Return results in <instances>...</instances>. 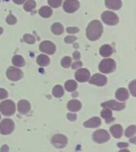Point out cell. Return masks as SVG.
I'll list each match as a JSON object with an SVG mask.
<instances>
[{
    "mask_svg": "<svg viewBox=\"0 0 136 152\" xmlns=\"http://www.w3.org/2000/svg\"><path fill=\"white\" fill-rule=\"evenodd\" d=\"M100 53L103 57H108L113 53V49L109 45H104L100 48Z\"/></svg>",
    "mask_w": 136,
    "mask_h": 152,
    "instance_id": "44dd1931",
    "label": "cell"
},
{
    "mask_svg": "<svg viewBox=\"0 0 136 152\" xmlns=\"http://www.w3.org/2000/svg\"><path fill=\"white\" fill-rule=\"evenodd\" d=\"M80 29L77 27H69L67 28V32L69 33H78Z\"/></svg>",
    "mask_w": 136,
    "mask_h": 152,
    "instance_id": "8d00e7d4",
    "label": "cell"
},
{
    "mask_svg": "<svg viewBox=\"0 0 136 152\" xmlns=\"http://www.w3.org/2000/svg\"><path fill=\"white\" fill-rule=\"evenodd\" d=\"M102 21L108 26H115L119 22V18L114 12L104 11L101 15Z\"/></svg>",
    "mask_w": 136,
    "mask_h": 152,
    "instance_id": "277c9868",
    "label": "cell"
},
{
    "mask_svg": "<svg viewBox=\"0 0 136 152\" xmlns=\"http://www.w3.org/2000/svg\"><path fill=\"white\" fill-rule=\"evenodd\" d=\"M101 106L103 108L111 109V110L120 111V110H123L125 108V104L122 103V102H117L114 100H111V101H107V102L102 103Z\"/></svg>",
    "mask_w": 136,
    "mask_h": 152,
    "instance_id": "9c48e42d",
    "label": "cell"
},
{
    "mask_svg": "<svg viewBox=\"0 0 136 152\" xmlns=\"http://www.w3.org/2000/svg\"><path fill=\"white\" fill-rule=\"evenodd\" d=\"M100 115H101V116H102L103 118L106 120V122H107V124L110 123V122H112V121L115 120L114 117L112 116V110L109 109H106V108H104V109L102 110V112H101V114H100Z\"/></svg>",
    "mask_w": 136,
    "mask_h": 152,
    "instance_id": "ffe728a7",
    "label": "cell"
},
{
    "mask_svg": "<svg viewBox=\"0 0 136 152\" xmlns=\"http://www.w3.org/2000/svg\"><path fill=\"white\" fill-rule=\"evenodd\" d=\"M52 94L56 97H61L64 95V89L61 85L55 86L52 89Z\"/></svg>",
    "mask_w": 136,
    "mask_h": 152,
    "instance_id": "4316f807",
    "label": "cell"
},
{
    "mask_svg": "<svg viewBox=\"0 0 136 152\" xmlns=\"http://www.w3.org/2000/svg\"><path fill=\"white\" fill-rule=\"evenodd\" d=\"M1 152H9V147L7 145H3L2 147H1V150H0Z\"/></svg>",
    "mask_w": 136,
    "mask_h": 152,
    "instance_id": "60d3db41",
    "label": "cell"
},
{
    "mask_svg": "<svg viewBox=\"0 0 136 152\" xmlns=\"http://www.w3.org/2000/svg\"><path fill=\"white\" fill-rule=\"evenodd\" d=\"M92 139L97 143H103L110 140V135L106 130L99 129L93 133Z\"/></svg>",
    "mask_w": 136,
    "mask_h": 152,
    "instance_id": "8992f818",
    "label": "cell"
},
{
    "mask_svg": "<svg viewBox=\"0 0 136 152\" xmlns=\"http://www.w3.org/2000/svg\"><path fill=\"white\" fill-rule=\"evenodd\" d=\"M107 82V78H106V76L100 75V74H95L89 80L90 84H93V85L98 86H104Z\"/></svg>",
    "mask_w": 136,
    "mask_h": 152,
    "instance_id": "4fadbf2b",
    "label": "cell"
},
{
    "mask_svg": "<svg viewBox=\"0 0 136 152\" xmlns=\"http://www.w3.org/2000/svg\"><path fill=\"white\" fill-rule=\"evenodd\" d=\"M37 63L38 65L41 66H48L50 63V58L45 56V55H39L38 57L37 58Z\"/></svg>",
    "mask_w": 136,
    "mask_h": 152,
    "instance_id": "7402d4cb",
    "label": "cell"
},
{
    "mask_svg": "<svg viewBox=\"0 0 136 152\" xmlns=\"http://www.w3.org/2000/svg\"><path fill=\"white\" fill-rule=\"evenodd\" d=\"M14 1V3H16V4L18 5H21L22 4L23 2H26V0H13Z\"/></svg>",
    "mask_w": 136,
    "mask_h": 152,
    "instance_id": "7bdbcfd3",
    "label": "cell"
},
{
    "mask_svg": "<svg viewBox=\"0 0 136 152\" xmlns=\"http://www.w3.org/2000/svg\"><path fill=\"white\" fill-rule=\"evenodd\" d=\"M15 104L11 100H6L0 103V112L4 116H12L15 113Z\"/></svg>",
    "mask_w": 136,
    "mask_h": 152,
    "instance_id": "3957f363",
    "label": "cell"
},
{
    "mask_svg": "<svg viewBox=\"0 0 136 152\" xmlns=\"http://www.w3.org/2000/svg\"><path fill=\"white\" fill-rule=\"evenodd\" d=\"M2 32H3V28H1V27H0V35H1V34H2Z\"/></svg>",
    "mask_w": 136,
    "mask_h": 152,
    "instance_id": "bcb514c9",
    "label": "cell"
},
{
    "mask_svg": "<svg viewBox=\"0 0 136 152\" xmlns=\"http://www.w3.org/2000/svg\"><path fill=\"white\" fill-rule=\"evenodd\" d=\"M7 77L10 81L15 82L20 80L23 77V74L20 69L16 68L14 66H10L7 71Z\"/></svg>",
    "mask_w": 136,
    "mask_h": 152,
    "instance_id": "52a82bcc",
    "label": "cell"
},
{
    "mask_svg": "<svg viewBox=\"0 0 136 152\" xmlns=\"http://www.w3.org/2000/svg\"><path fill=\"white\" fill-rule=\"evenodd\" d=\"M117 146L120 148H126V147H128V143L127 142H119Z\"/></svg>",
    "mask_w": 136,
    "mask_h": 152,
    "instance_id": "ab89813d",
    "label": "cell"
},
{
    "mask_svg": "<svg viewBox=\"0 0 136 152\" xmlns=\"http://www.w3.org/2000/svg\"><path fill=\"white\" fill-rule=\"evenodd\" d=\"M52 14V9L49 7H42L39 10V14L45 18H48L51 17Z\"/></svg>",
    "mask_w": 136,
    "mask_h": 152,
    "instance_id": "603a6c76",
    "label": "cell"
},
{
    "mask_svg": "<svg viewBox=\"0 0 136 152\" xmlns=\"http://www.w3.org/2000/svg\"><path fill=\"white\" fill-rule=\"evenodd\" d=\"M51 29H52V33H54L55 35H61L64 32V27L61 24L58 23V22L53 24Z\"/></svg>",
    "mask_w": 136,
    "mask_h": 152,
    "instance_id": "d4e9b609",
    "label": "cell"
},
{
    "mask_svg": "<svg viewBox=\"0 0 136 152\" xmlns=\"http://www.w3.org/2000/svg\"><path fill=\"white\" fill-rule=\"evenodd\" d=\"M39 49L41 52L46 53L48 55H52L56 51V46L52 42L49 40H45L40 44Z\"/></svg>",
    "mask_w": 136,
    "mask_h": 152,
    "instance_id": "30bf717a",
    "label": "cell"
},
{
    "mask_svg": "<svg viewBox=\"0 0 136 152\" xmlns=\"http://www.w3.org/2000/svg\"><path fill=\"white\" fill-rule=\"evenodd\" d=\"M64 88L68 92H73L77 88V83L74 80H68L64 83Z\"/></svg>",
    "mask_w": 136,
    "mask_h": 152,
    "instance_id": "cb8c5ba5",
    "label": "cell"
},
{
    "mask_svg": "<svg viewBox=\"0 0 136 152\" xmlns=\"http://www.w3.org/2000/svg\"><path fill=\"white\" fill-rule=\"evenodd\" d=\"M102 33L103 26L101 22L98 20L91 21L86 30V35L88 40L92 41L98 40L101 37Z\"/></svg>",
    "mask_w": 136,
    "mask_h": 152,
    "instance_id": "6da1fadb",
    "label": "cell"
},
{
    "mask_svg": "<svg viewBox=\"0 0 136 152\" xmlns=\"http://www.w3.org/2000/svg\"><path fill=\"white\" fill-rule=\"evenodd\" d=\"M61 66L64 68H68L71 66L72 64V59L69 56H65L61 59Z\"/></svg>",
    "mask_w": 136,
    "mask_h": 152,
    "instance_id": "f546056e",
    "label": "cell"
},
{
    "mask_svg": "<svg viewBox=\"0 0 136 152\" xmlns=\"http://www.w3.org/2000/svg\"><path fill=\"white\" fill-rule=\"evenodd\" d=\"M129 89L131 91V94L133 95L134 97L136 96V80H133L130 83L129 85Z\"/></svg>",
    "mask_w": 136,
    "mask_h": 152,
    "instance_id": "d6a6232c",
    "label": "cell"
},
{
    "mask_svg": "<svg viewBox=\"0 0 136 152\" xmlns=\"http://www.w3.org/2000/svg\"><path fill=\"white\" fill-rule=\"evenodd\" d=\"M136 132V127L135 125H131L126 128V132H125V135L126 137H132Z\"/></svg>",
    "mask_w": 136,
    "mask_h": 152,
    "instance_id": "f1b7e54d",
    "label": "cell"
},
{
    "mask_svg": "<svg viewBox=\"0 0 136 152\" xmlns=\"http://www.w3.org/2000/svg\"><path fill=\"white\" fill-rule=\"evenodd\" d=\"M48 2L50 7H53V8H57L61 5L62 0H48Z\"/></svg>",
    "mask_w": 136,
    "mask_h": 152,
    "instance_id": "1f68e13d",
    "label": "cell"
},
{
    "mask_svg": "<svg viewBox=\"0 0 136 152\" xmlns=\"http://www.w3.org/2000/svg\"><path fill=\"white\" fill-rule=\"evenodd\" d=\"M18 110L21 114H26L30 110V104L26 100H21L18 103Z\"/></svg>",
    "mask_w": 136,
    "mask_h": 152,
    "instance_id": "5bb4252c",
    "label": "cell"
},
{
    "mask_svg": "<svg viewBox=\"0 0 136 152\" xmlns=\"http://www.w3.org/2000/svg\"><path fill=\"white\" fill-rule=\"evenodd\" d=\"M115 97L119 101L121 102H125L126 100L128 99L129 93L125 88H119L115 92Z\"/></svg>",
    "mask_w": 136,
    "mask_h": 152,
    "instance_id": "9a60e30c",
    "label": "cell"
},
{
    "mask_svg": "<svg viewBox=\"0 0 136 152\" xmlns=\"http://www.w3.org/2000/svg\"><path fill=\"white\" fill-rule=\"evenodd\" d=\"M105 5L108 9L117 10L121 8L122 2L121 0H106Z\"/></svg>",
    "mask_w": 136,
    "mask_h": 152,
    "instance_id": "e0dca14e",
    "label": "cell"
},
{
    "mask_svg": "<svg viewBox=\"0 0 136 152\" xmlns=\"http://www.w3.org/2000/svg\"><path fill=\"white\" fill-rule=\"evenodd\" d=\"M23 40L25 42L28 43V44H33L35 43V38L31 34H25L23 37Z\"/></svg>",
    "mask_w": 136,
    "mask_h": 152,
    "instance_id": "4dcf8cb0",
    "label": "cell"
},
{
    "mask_svg": "<svg viewBox=\"0 0 136 152\" xmlns=\"http://www.w3.org/2000/svg\"><path fill=\"white\" fill-rule=\"evenodd\" d=\"M119 152H130V151H128V150H126V149H123V150H121V151H119Z\"/></svg>",
    "mask_w": 136,
    "mask_h": 152,
    "instance_id": "ee69618b",
    "label": "cell"
},
{
    "mask_svg": "<svg viewBox=\"0 0 136 152\" xmlns=\"http://www.w3.org/2000/svg\"><path fill=\"white\" fill-rule=\"evenodd\" d=\"M76 40V37H74V36H69V37H66L64 38V42L68 43V44H71V43L74 42Z\"/></svg>",
    "mask_w": 136,
    "mask_h": 152,
    "instance_id": "d590c367",
    "label": "cell"
},
{
    "mask_svg": "<svg viewBox=\"0 0 136 152\" xmlns=\"http://www.w3.org/2000/svg\"><path fill=\"white\" fill-rule=\"evenodd\" d=\"M0 119H1V116H0Z\"/></svg>",
    "mask_w": 136,
    "mask_h": 152,
    "instance_id": "c3c4849f",
    "label": "cell"
},
{
    "mask_svg": "<svg viewBox=\"0 0 136 152\" xmlns=\"http://www.w3.org/2000/svg\"><path fill=\"white\" fill-rule=\"evenodd\" d=\"M4 1H9V0H4Z\"/></svg>",
    "mask_w": 136,
    "mask_h": 152,
    "instance_id": "7dc6e473",
    "label": "cell"
},
{
    "mask_svg": "<svg viewBox=\"0 0 136 152\" xmlns=\"http://www.w3.org/2000/svg\"><path fill=\"white\" fill-rule=\"evenodd\" d=\"M75 78L80 83H84L90 78V72L88 69H79L75 73Z\"/></svg>",
    "mask_w": 136,
    "mask_h": 152,
    "instance_id": "7c38bea8",
    "label": "cell"
},
{
    "mask_svg": "<svg viewBox=\"0 0 136 152\" xmlns=\"http://www.w3.org/2000/svg\"><path fill=\"white\" fill-rule=\"evenodd\" d=\"M135 140H136V138H133V139H131V142H132L133 143H135V142H136Z\"/></svg>",
    "mask_w": 136,
    "mask_h": 152,
    "instance_id": "f6af8a7d",
    "label": "cell"
},
{
    "mask_svg": "<svg viewBox=\"0 0 136 152\" xmlns=\"http://www.w3.org/2000/svg\"><path fill=\"white\" fill-rule=\"evenodd\" d=\"M112 135L116 139H119L123 135V127L120 124H114L110 128Z\"/></svg>",
    "mask_w": 136,
    "mask_h": 152,
    "instance_id": "ac0fdd59",
    "label": "cell"
},
{
    "mask_svg": "<svg viewBox=\"0 0 136 152\" xmlns=\"http://www.w3.org/2000/svg\"><path fill=\"white\" fill-rule=\"evenodd\" d=\"M17 22L16 18L13 14H9L7 18V23L9 25H14Z\"/></svg>",
    "mask_w": 136,
    "mask_h": 152,
    "instance_id": "836d02e7",
    "label": "cell"
},
{
    "mask_svg": "<svg viewBox=\"0 0 136 152\" xmlns=\"http://www.w3.org/2000/svg\"><path fill=\"white\" fill-rule=\"evenodd\" d=\"M8 97V93L5 89H2L1 88L0 89V100L5 99V98H7Z\"/></svg>",
    "mask_w": 136,
    "mask_h": 152,
    "instance_id": "e575fe53",
    "label": "cell"
},
{
    "mask_svg": "<svg viewBox=\"0 0 136 152\" xmlns=\"http://www.w3.org/2000/svg\"><path fill=\"white\" fill-rule=\"evenodd\" d=\"M24 10L27 12L32 11L36 7V2L33 0H28L24 5Z\"/></svg>",
    "mask_w": 136,
    "mask_h": 152,
    "instance_id": "83f0119b",
    "label": "cell"
},
{
    "mask_svg": "<svg viewBox=\"0 0 136 152\" xmlns=\"http://www.w3.org/2000/svg\"><path fill=\"white\" fill-rule=\"evenodd\" d=\"M52 144L57 148H64L67 145L68 140L65 135H61V134H57L53 135L51 140Z\"/></svg>",
    "mask_w": 136,
    "mask_h": 152,
    "instance_id": "ba28073f",
    "label": "cell"
},
{
    "mask_svg": "<svg viewBox=\"0 0 136 152\" xmlns=\"http://www.w3.org/2000/svg\"><path fill=\"white\" fill-rule=\"evenodd\" d=\"M100 124H101V121L99 117H96V116L89 119L88 121L84 123V126L85 128H98L100 127Z\"/></svg>",
    "mask_w": 136,
    "mask_h": 152,
    "instance_id": "2e32d148",
    "label": "cell"
},
{
    "mask_svg": "<svg viewBox=\"0 0 136 152\" xmlns=\"http://www.w3.org/2000/svg\"><path fill=\"white\" fill-rule=\"evenodd\" d=\"M67 108L69 111L77 112L81 109V103L78 100H71L68 103Z\"/></svg>",
    "mask_w": 136,
    "mask_h": 152,
    "instance_id": "d6986e66",
    "label": "cell"
},
{
    "mask_svg": "<svg viewBox=\"0 0 136 152\" xmlns=\"http://www.w3.org/2000/svg\"><path fill=\"white\" fill-rule=\"evenodd\" d=\"M80 7V3L77 0H65L63 4L64 10L67 13H74Z\"/></svg>",
    "mask_w": 136,
    "mask_h": 152,
    "instance_id": "8fae6325",
    "label": "cell"
},
{
    "mask_svg": "<svg viewBox=\"0 0 136 152\" xmlns=\"http://www.w3.org/2000/svg\"><path fill=\"white\" fill-rule=\"evenodd\" d=\"M80 57H81V54H80V52L76 51V52L73 53V58L75 59H80Z\"/></svg>",
    "mask_w": 136,
    "mask_h": 152,
    "instance_id": "b9f144b4",
    "label": "cell"
},
{
    "mask_svg": "<svg viewBox=\"0 0 136 152\" xmlns=\"http://www.w3.org/2000/svg\"><path fill=\"white\" fill-rule=\"evenodd\" d=\"M14 129V123L11 119H4L0 123V133L2 135H9Z\"/></svg>",
    "mask_w": 136,
    "mask_h": 152,
    "instance_id": "5b68a950",
    "label": "cell"
},
{
    "mask_svg": "<svg viewBox=\"0 0 136 152\" xmlns=\"http://www.w3.org/2000/svg\"><path fill=\"white\" fill-rule=\"evenodd\" d=\"M67 117L70 121H75L76 120V115L74 113H68L67 114Z\"/></svg>",
    "mask_w": 136,
    "mask_h": 152,
    "instance_id": "f35d334b",
    "label": "cell"
},
{
    "mask_svg": "<svg viewBox=\"0 0 136 152\" xmlns=\"http://www.w3.org/2000/svg\"><path fill=\"white\" fill-rule=\"evenodd\" d=\"M116 68V64L114 59H104L100 62L99 65V70L100 72L104 74H110L115 71Z\"/></svg>",
    "mask_w": 136,
    "mask_h": 152,
    "instance_id": "7a4b0ae2",
    "label": "cell"
},
{
    "mask_svg": "<svg viewBox=\"0 0 136 152\" xmlns=\"http://www.w3.org/2000/svg\"><path fill=\"white\" fill-rule=\"evenodd\" d=\"M12 64L15 65L16 66H23L26 64V62H25V59L21 56H18V55H17V56H14L13 57V59H12Z\"/></svg>",
    "mask_w": 136,
    "mask_h": 152,
    "instance_id": "484cf974",
    "label": "cell"
},
{
    "mask_svg": "<svg viewBox=\"0 0 136 152\" xmlns=\"http://www.w3.org/2000/svg\"><path fill=\"white\" fill-rule=\"evenodd\" d=\"M82 65H83V64H82V62L81 61H76L75 63L72 64V67L73 69H79V67H81Z\"/></svg>",
    "mask_w": 136,
    "mask_h": 152,
    "instance_id": "74e56055",
    "label": "cell"
}]
</instances>
